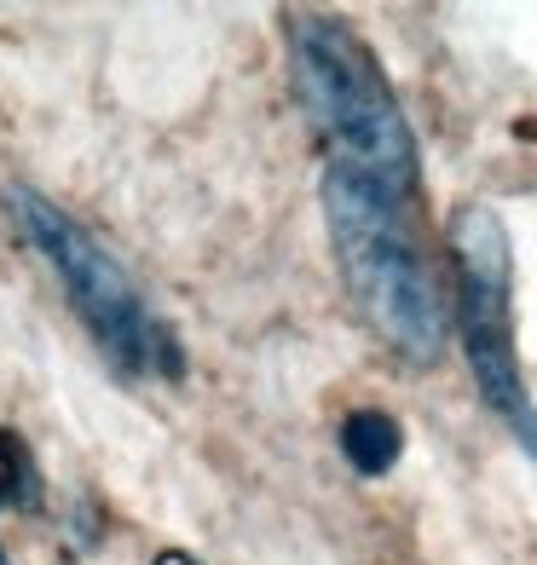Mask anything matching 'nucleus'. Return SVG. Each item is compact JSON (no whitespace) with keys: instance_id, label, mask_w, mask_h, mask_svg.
<instances>
[{"instance_id":"7ed1b4c3","label":"nucleus","mask_w":537,"mask_h":565,"mask_svg":"<svg viewBox=\"0 0 537 565\" xmlns=\"http://www.w3.org/2000/svg\"><path fill=\"white\" fill-rule=\"evenodd\" d=\"M7 209L23 231V243L53 266V277L64 282V295L75 306V318L93 329V341L105 347V358L122 375H134V381H179L186 375V352H179L173 329L145 306L134 277L116 266V254L87 225H75L35 185H12Z\"/></svg>"},{"instance_id":"f257e3e1","label":"nucleus","mask_w":537,"mask_h":565,"mask_svg":"<svg viewBox=\"0 0 537 565\" xmlns=\"http://www.w3.org/2000/svg\"><path fill=\"white\" fill-rule=\"evenodd\" d=\"M324 225L365 329L399 364L433 370L451 341V295L417 237L411 196L347 168H324Z\"/></svg>"},{"instance_id":"20e7f679","label":"nucleus","mask_w":537,"mask_h":565,"mask_svg":"<svg viewBox=\"0 0 537 565\" xmlns=\"http://www.w3.org/2000/svg\"><path fill=\"white\" fill-rule=\"evenodd\" d=\"M451 243V329L463 341L468 375L485 409L503 422V433L537 461V404L520 370L515 347V254H508V225L492 202H463L445 225Z\"/></svg>"},{"instance_id":"0eeeda50","label":"nucleus","mask_w":537,"mask_h":565,"mask_svg":"<svg viewBox=\"0 0 537 565\" xmlns=\"http://www.w3.org/2000/svg\"><path fill=\"white\" fill-rule=\"evenodd\" d=\"M157 565H202V559H197V554H186V548H162V554H157Z\"/></svg>"},{"instance_id":"6e6552de","label":"nucleus","mask_w":537,"mask_h":565,"mask_svg":"<svg viewBox=\"0 0 537 565\" xmlns=\"http://www.w3.org/2000/svg\"><path fill=\"white\" fill-rule=\"evenodd\" d=\"M0 565H12V559H7V548H0Z\"/></svg>"},{"instance_id":"39448f33","label":"nucleus","mask_w":537,"mask_h":565,"mask_svg":"<svg viewBox=\"0 0 537 565\" xmlns=\"http://www.w3.org/2000/svg\"><path fill=\"white\" fill-rule=\"evenodd\" d=\"M336 445H341L347 468L358 479H388L399 468V456H404V427H399V416H388V409L365 404V409H352V416L341 422Z\"/></svg>"},{"instance_id":"423d86ee","label":"nucleus","mask_w":537,"mask_h":565,"mask_svg":"<svg viewBox=\"0 0 537 565\" xmlns=\"http://www.w3.org/2000/svg\"><path fill=\"white\" fill-rule=\"evenodd\" d=\"M41 502V461L18 427L0 422V513H30Z\"/></svg>"},{"instance_id":"f03ea898","label":"nucleus","mask_w":537,"mask_h":565,"mask_svg":"<svg viewBox=\"0 0 537 565\" xmlns=\"http://www.w3.org/2000/svg\"><path fill=\"white\" fill-rule=\"evenodd\" d=\"M289 82L313 134L329 150V168L376 179L399 196H417L422 157L404 105L370 41L336 12L289 18Z\"/></svg>"}]
</instances>
